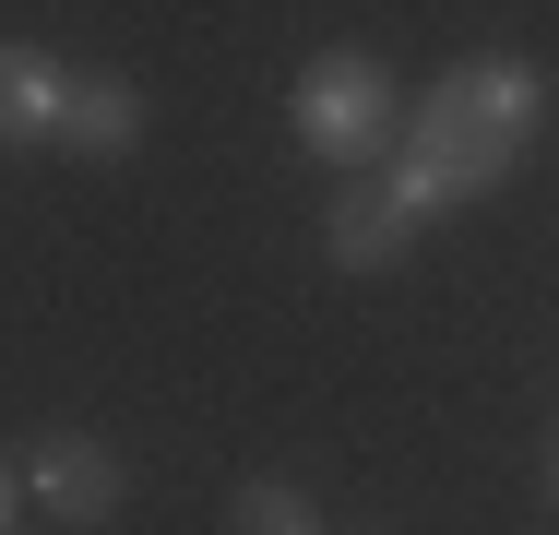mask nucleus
<instances>
[{
	"instance_id": "obj_8",
	"label": "nucleus",
	"mask_w": 559,
	"mask_h": 535,
	"mask_svg": "<svg viewBox=\"0 0 559 535\" xmlns=\"http://www.w3.org/2000/svg\"><path fill=\"white\" fill-rule=\"evenodd\" d=\"M12 500H24V488H12V464H0V535H12Z\"/></svg>"
},
{
	"instance_id": "obj_9",
	"label": "nucleus",
	"mask_w": 559,
	"mask_h": 535,
	"mask_svg": "<svg viewBox=\"0 0 559 535\" xmlns=\"http://www.w3.org/2000/svg\"><path fill=\"white\" fill-rule=\"evenodd\" d=\"M548 500H559V428H548Z\"/></svg>"
},
{
	"instance_id": "obj_1",
	"label": "nucleus",
	"mask_w": 559,
	"mask_h": 535,
	"mask_svg": "<svg viewBox=\"0 0 559 535\" xmlns=\"http://www.w3.org/2000/svg\"><path fill=\"white\" fill-rule=\"evenodd\" d=\"M536 119H548V84H536V60H512V48H476V60H452L429 96L405 107V131H393V191L417 214H452V203H488L512 167H524V143H536Z\"/></svg>"
},
{
	"instance_id": "obj_7",
	"label": "nucleus",
	"mask_w": 559,
	"mask_h": 535,
	"mask_svg": "<svg viewBox=\"0 0 559 535\" xmlns=\"http://www.w3.org/2000/svg\"><path fill=\"white\" fill-rule=\"evenodd\" d=\"M226 535H322V500H310V488H286V476H238Z\"/></svg>"
},
{
	"instance_id": "obj_5",
	"label": "nucleus",
	"mask_w": 559,
	"mask_h": 535,
	"mask_svg": "<svg viewBox=\"0 0 559 535\" xmlns=\"http://www.w3.org/2000/svg\"><path fill=\"white\" fill-rule=\"evenodd\" d=\"M143 143V84L131 72H72V96H60V155H84V167H119Z\"/></svg>"
},
{
	"instance_id": "obj_6",
	"label": "nucleus",
	"mask_w": 559,
	"mask_h": 535,
	"mask_svg": "<svg viewBox=\"0 0 559 535\" xmlns=\"http://www.w3.org/2000/svg\"><path fill=\"white\" fill-rule=\"evenodd\" d=\"M60 96H72V72L48 48L0 36V143H60Z\"/></svg>"
},
{
	"instance_id": "obj_2",
	"label": "nucleus",
	"mask_w": 559,
	"mask_h": 535,
	"mask_svg": "<svg viewBox=\"0 0 559 535\" xmlns=\"http://www.w3.org/2000/svg\"><path fill=\"white\" fill-rule=\"evenodd\" d=\"M286 131L357 179V167H381V155H393L405 96H393V72H381L369 48H322V60H298V84H286Z\"/></svg>"
},
{
	"instance_id": "obj_4",
	"label": "nucleus",
	"mask_w": 559,
	"mask_h": 535,
	"mask_svg": "<svg viewBox=\"0 0 559 535\" xmlns=\"http://www.w3.org/2000/svg\"><path fill=\"white\" fill-rule=\"evenodd\" d=\"M417 226L429 214L393 191V167H357V179H334V214H322V250H334L345 274H393L405 250H417Z\"/></svg>"
},
{
	"instance_id": "obj_3",
	"label": "nucleus",
	"mask_w": 559,
	"mask_h": 535,
	"mask_svg": "<svg viewBox=\"0 0 559 535\" xmlns=\"http://www.w3.org/2000/svg\"><path fill=\"white\" fill-rule=\"evenodd\" d=\"M24 500H36L48 524L96 535V524H119V500H131V464H119V440H96V428H48V440L24 452Z\"/></svg>"
}]
</instances>
